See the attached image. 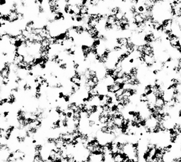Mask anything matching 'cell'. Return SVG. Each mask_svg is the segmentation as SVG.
I'll use <instances>...</instances> for the list:
<instances>
[{
    "label": "cell",
    "mask_w": 181,
    "mask_h": 162,
    "mask_svg": "<svg viewBox=\"0 0 181 162\" xmlns=\"http://www.w3.org/2000/svg\"><path fill=\"white\" fill-rule=\"evenodd\" d=\"M165 106V101L163 98H156L155 102V107H163Z\"/></svg>",
    "instance_id": "cell-1"
},
{
    "label": "cell",
    "mask_w": 181,
    "mask_h": 162,
    "mask_svg": "<svg viewBox=\"0 0 181 162\" xmlns=\"http://www.w3.org/2000/svg\"><path fill=\"white\" fill-rule=\"evenodd\" d=\"M116 19L115 16L113 15H108V17H107V22L110 24H114L115 22Z\"/></svg>",
    "instance_id": "cell-2"
},
{
    "label": "cell",
    "mask_w": 181,
    "mask_h": 162,
    "mask_svg": "<svg viewBox=\"0 0 181 162\" xmlns=\"http://www.w3.org/2000/svg\"><path fill=\"white\" fill-rule=\"evenodd\" d=\"M125 16V13L123 12V11H121L120 10V11H119L118 13H117V14H116L115 17V19L116 20H118V21H120L123 18V17Z\"/></svg>",
    "instance_id": "cell-3"
},
{
    "label": "cell",
    "mask_w": 181,
    "mask_h": 162,
    "mask_svg": "<svg viewBox=\"0 0 181 162\" xmlns=\"http://www.w3.org/2000/svg\"><path fill=\"white\" fill-rule=\"evenodd\" d=\"M178 68L181 70V60H179L178 64Z\"/></svg>",
    "instance_id": "cell-4"
}]
</instances>
